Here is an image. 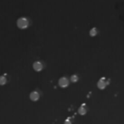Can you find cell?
I'll return each instance as SVG.
<instances>
[{"label":"cell","mask_w":124,"mask_h":124,"mask_svg":"<svg viewBox=\"0 0 124 124\" xmlns=\"http://www.w3.org/2000/svg\"><path fill=\"white\" fill-rule=\"evenodd\" d=\"M32 67L36 71H41L43 69V65L41 61H35L32 65Z\"/></svg>","instance_id":"5b68a950"},{"label":"cell","mask_w":124,"mask_h":124,"mask_svg":"<svg viewBox=\"0 0 124 124\" xmlns=\"http://www.w3.org/2000/svg\"><path fill=\"white\" fill-rule=\"evenodd\" d=\"M71 81L72 82V83H77V82L78 81V76L77 74H74L72 75V76L71 77Z\"/></svg>","instance_id":"30bf717a"},{"label":"cell","mask_w":124,"mask_h":124,"mask_svg":"<svg viewBox=\"0 0 124 124\" xmlns=\"http://www.w3.org/2000/svg\"><path fill=\"white\" fill-rule=\"evenodd\" d=\"M59 85H60L61 88H66L69 85V80L66 77H63V78H60L59 79Z\"/></svg>","instance_id":"3957f363"},{"label":"cell","mask_w":124,"mask_h":124,"mask_svg":"<svg viewBox=\"0 0 124 124\" xmlns=\"http://www.w3.org/2000/svg\"><path fill=\"white\" fill-rule=\"evenodd\" d=\"M16 24L20 29H26L29 26V20L26 17H21L17 20Z\"/></svg>","instance_id":"6da1fadb"},{"label":"cell","mask_w":124,"mask_h":124,"mask_svg":"<svg viewBox=\"0 0 124 124\" xmlns=\"http://www.w3.org/2000/svg\"><path fill=\"white\" fill-rule=\"evenodd\" d=\"M109 82H110V80L107 79V78H101L100 80L98 81V83H97V87H98L100 89H105V88H106V86L109 84Z\"/></svg>","instance_id":"7a4b0ae2"},{"label":"cell","mask_w":124,"mask_h":124,"mask_svg":"<svg viewBox=\"0 0 124 124\" xmlns=\"http://www.w3.org/2000/svg\"><path fill=\"white\" fill-rule=\"evenodd\" d=\"M97 34H98V30H97L96 27H93L89 31V35L91 37H95Z\"/></svg>","instance_id":"ba28073f"},{"label":"cell","mask_w":124,"mask_h":124,"mask_svg":"<svg viewBox=\"0 0 124 124\" xmlns=\"http://www.w3.org/2000/svg\"><path fill=\"white\" fill-rule=\"evenodd\" d=\"M87 112H88V106H87V105L85 103L82 104L79 106V108H78V113L82 116H84L86 115Z\"/></svg>","instance_id":"277c9868"},{"label":"cell","mask_w":124,"mask_h":124,"mask_svg":"<svg viewBox=\"0 0 124 124\" xmlns=\"http://www.w3.org/2000/svg\"><path fill=\"white\" fill-rule=\"evenodd\" d=\"M7 77L6 75H2V76H0V85H5L7 83Z\"/></svg>","instance_id":"52a82bcc"},{"label":"cell","mask_w":124,"mask_h":124,"mask_svg":"<svg viewBox=\"0 0 124 124\" xmlns=\"http://www.w3.org/2000/svg\"><path fill=\"white\" fill-rule=\"evenodd\" d=\"M39 97H40V95L38 91H32L30 93V100H31V101H37V100H39Z\"/></svg>","instance_id":"8992f818"},{"label":"cell","mask_w":124,"mask_h":124,"mask_svg":"<svg viewBox=\"0 0 124 124\" xmlns=\"http://www.w3.org/2000/svg\"><path fill=\"white\" fill-rule=\"evenodd\" d=\"M72 122H73V117L69 116L65 120L64 124H72Z\"/></svg>","instance_id":"9c48e42d"}]
</instances>
